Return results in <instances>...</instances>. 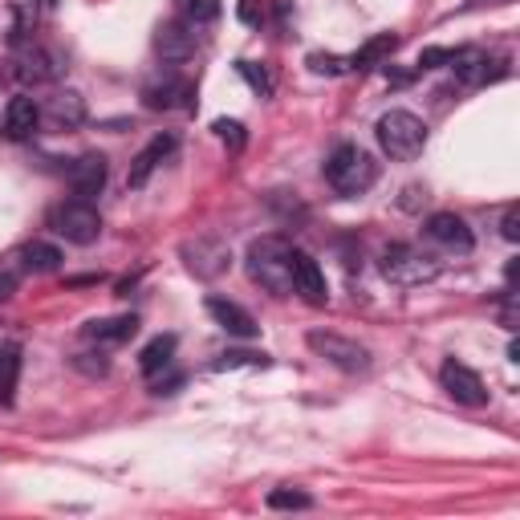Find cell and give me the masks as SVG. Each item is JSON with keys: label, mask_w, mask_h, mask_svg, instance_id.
<instances>
[{"label": "cell", "mask_w": 520, "mask_h": 520, "mask_svg": "<svg viewBox=\"0 0 520 520\" xmlns=\"http://www.w3.org/2000/svg\"><path fill=\"white\" fill-rule=\"evenodd\" d=\"M244 269L248 277L269 289L273 297H293V244L285 236H260L248 244V256H244Z\"/></svg>", "instance_id": "cell-1"}, {"label": "cell", "mask_w": 520, "mask_h": 520, "mask_svg": "<svg viewBox=\"0 0 520 520\" xmlns=\"http://www.w3.org/2000/svg\"><path fill=\"white\" fill-rule=\"evenodd\" d=\"M374 135H378V147L399 159V163H411L423 155L427 147V122L411 110H386L378 122H374Z\"/></svg>", "instance_id": "cell-2"}, {"label": "cell", "mask_w": 520, "mask_h": 520, "mask_svg": "<svg viewBox=\"0 0 520 520\" xmlns=\"http://www.w3.org/2000/svg\"><path fill=\"white\" fill-rule=\"evenodd\" d=\"M325 179H330V187L338 195H362L374 187L378 179V163L370 151L354 147V143H342L330 159H325Z\"/></svg>", "instance_id": "cell-3"}, {"label": "cell", "mask_w": 520, "mask_h": 520, "mask_svg": "<svg viewBox=\"0 0 520 520\" xmlns=\"http://www.w3.org/2000/svg\"><path fill=\"white\" fill-rule=\"evenodd\" d=\"M179 256H183V265L191 277H200V281H216L232 269V248L228 240L220 236H195V240H183L179 244Z\"/></svg>", "instance_id": "cell-4"}, {"label": "cell", "mask_w": 520, "mask_h": 520, "mask_svg": "<svg viewBox=\"0 0 520 520\" xmlns=\"http://www.w3.org/2000/svg\"><path fill=\"white\" fill-rule=\"evenodd\" d=\"M49 228H53L61 240H70V244L86 248V244H94V240L102 236V216L94 212V204L70 200V204L49 208Z\"/></svg>", "instance_id": "cell-5"}, {"label": "cell", "mask_w": 520, "mask_h": 520, "mask_svg": "<svg viewBox=\"0 0 520 520\" xmlns=\"http://www.w3.org/2000/svg\"><path fill=\"white\" fill-rule=\"evenodd\" d=\"M309 350L317 354V358H325L330 366H338V370H346V374H362L366 366H370V350L366 346H358L354 338H342V334H330V330H309Z\"/></svg>", "instance_id": "cell-6"}, {"label": "cell", "mask_w": 520, "mask_h": 520, "mask_svg": "<svg viewBox=\"0 0 520 520\" xmlns=\"http://www.w3.org/2000/svg\"><path fill=\"white\" fill-rule=\"evenodd\" d=\"M382 277L395 281V285H423V281L435 277V265H431V256H423L407 244H395L382 256Z\"/></svg>", "instance_id": "cell-7"}, {"label": "cell", "mask_w": 520, "mask_h": 520, "mask_svg": "<svg viewBox=\"0 0 520 520\" xmlns=\"http://www.w3.org/2000/svg\"><path fill=\"white\" fill-rule=\"evenodd\" d=\"M9 65H13V78L25 86H49L61 78V61L45 45H21Z\"/></svg>", "instance_id": "cell-8"}, {"label": "cell", "mask_w": 520, "mask_h": 520, "mask_svg": "<svg viewBox=\"0 0 520 520\" xmlns=\"http://www.w3.org/2000/svg\"><path fill=\"white\" fill-rule=\"evenodd\" d=\"M439 382H443L447 395H451L455 403H464V407H484V403H488V386H484V378H480L472 366L455 362V358L443 362Z\"/></svg>", "instance_id": "cell-9"}, {"label": "cell", "mask_w": 520, "mask_h": 520, "mask_svg": "<svg viewBox=\"0 0 520 520\" xmlns=\"http://www.w3.org/2000/svg\"><path fill=\"white\" fill-rule=\"evenodd\" d=\"M423 232H427V240H435L439 248H447V252H472V228L464 224V216H455V212H435V216H427V224H423Z\"/></svg>", "instance_id": "cell-10"}, {"label": "cell", "mask_w": 520, "mask_h": 520, "mask_svg": "<svg viewBox=\"0 0 520 520\" xmlns=\"http://www.w3.org/2000/svg\"><path fill=\"white\" fill-rule=\"evenodd\" d=\"M293 293H297L301 301H309V305H325V301H330V289H325L321 265H317L309 252H301V248H293Z\"/></svg>", "instance_id": "cell-11"}, {"label": "cell", "mask_w": 520, "mask_h": 520, "mask_svg": "<svg viewBox=\"0 0 520 520\" xmlns=\"http://www.w3.org/2000/svg\"><path fill=\"white\" fill-rule=\"evenodd\" d=\"M191 98H195V86L187 78H179V74H167V78L143 86V106L147 110H187Z\"/></svg>", "instance_id": "cell-12"}, {"label": "cell", "mask_w": 520, "mask_h": 520, "mask_svg": "<svg viewBox=\"0 0 520 520\" xmlns=\"http://www.w3.org/2000/svg\"><path fill=\"white\" fill-rule=\"evenodd\" d=\"M41 122H49L53 130H78L86 122V98L78 90H57L41 106Z\"/></svg>", "instance_id": "cell-13"}, {"label": "cell", "mask_w": 520, "mask_h": 520, "mask_svg": "<svg viewBox=\"0 0 520 520\" xmlns=\"http://www.w3.org/2000/svg\"><path fill=\"white\" fill-rule=\"evenodd\" d=\"M155 53H159L167 65L191 61V57H195V33H191V25H187V21H167V25H159V33H155Z\"/></svg>", "instance_id": "cell-14"}, {"label": "cell", "mask_w": 520, "mask_h": 520, "mask_svg": "<svg viewBox=\"0 0 520 520\" xmlns=\"http://www.w3.org/2000/svg\"><path fill=\"white\" fill-rule=\"evenodd\" d=\"M175 147H179L175 135H155V139L135 155V163H130V171H126V187H147V179L155 175V167H159L163 159H171Z\"/></svg>", "instance_id": "cell-15"}, {"label": "cell", "mask_w": 520, "mask_h": 520, "mask_svg": "<svg viewBox=\"0 0 520 520\" xmlns=\"http://www.w3.org/2000/svg\"><path fill=\"white\" fill-rule=\"evenodd\" d=\"M102 187H106V155H98V151H90V155H82L74 167H70V191H74V200H94V195H102Z\"/></svg>", "instance_id": "cell-16"}, {"label": "cell", "mask_w": 520, "mask_h": 520, "mask_svg": "<svg viewBox=\"0 0 520 520\" xmlns=\"http://www.w3.org/2000/svg\"><path fill=\"white\" fill-rule=\"evenodd\" d=\"M208 313L216 317V325L220 330H228L232 338H256L260 334V325H256V317L244 309V305H236V301H228V297H208Z\"/></svg>", "instance_id": "cell-17"}, {"label": "cell", "mask_w": 520, "mask_h": 520, "mask_svg": "<svg viewBox=\"0 0 520 520\" xmlns=\"http://www.w3.org/2000/svg\"><path fill=\"white\" fill-rule=\"evenodd\" d=\"M86 342H94V346H122V342H130L139 334V317L135 313H118V317H98V321H90L86 325Z\"/></svg>", "instance_id": "cell-18"}, {"label": "cell", "mask_w": 520, "mask_h": 520, "mask_svg": "<svg viewBox=\"0 0 520 520\" xmlns=\"http://www.w3.org/2000/svg\"><path fill=\"white\" fill-rule=\"evenodd\" d=\"M41 126V106L33 102V98H13L9 106H5V135L13 139V143H25V139H33V130Z\"/></svg>", "instance_id": "cell-19"}, {"label": "cell", "mask_w": 520, "mask_h": 520, "mask_svg": "<svg viewBox=\"0 0 520 520\" xmlns=\"http://www.w3.org/2000/svg\"><path fill=\"white\" fill-rule=\"evenodd\" d=\"M399 49V33H374L370 41H362V49L354 53V57H346L350 61V70H374V65H382V61H390V53Z\"/></svg>", "instance_id": "cell-20"}, {"label": "cell", "mask_w": 520, "mask_h": 520, "mask_svg": "<svg viewBox=\"0 0 520 520\" xmlns=\"http://www.w3.org/2000/svg\"><path fill=\"white\" fill-rule=\"evenodd\" d=\"M488 57H476V53H464L460 61H455V70H460V82L464 86H488V82H496V78H504L508 74V65L504 61H496V70H488Z\"/></svg>", "instance_id": "cell-21"}, {"label": "cell", "mask_w": 520, "mask_h": 520, "mask_svg": "<svg viewBox=\"0 0 520 520\" xmlns=\"http://www.w3.org/2000/svg\"><path fill=\"white\" fill-rule=\"evenodd\" d=\"M171 354H175V334H159V338H151V342L143 346V354H139V370H143L147 378H155L159 370L171 366Z\"/></svg>", "instance_id": "cell-22"}, {"label": "cell", "mask_w": 520, "mask_h": 520, "mask_svg": "<svg viewBox=\"0 0 520 520\" xmlns=\"http://www.w3.org/2000/svg\"><path fill=\"white\" fill-rule=\"evenodd\" d=\"M17 382H21V350L5 346V350H0V407H13Z\"/></svg>", "instance_id": "cell-23"}, {"label": "cell", "mask_w": 520, "mask_h": 520, "mask_svg": "<svg viewBox=\"0 0 520 520\" xmlns=\"http://www.w3.org/2000/svg\"><path fill=\"white\" fill-rule=\"evenodd\" d=\"M21 269L25 273H57L61 269V252L45 240H33L21 248Z\"/></svg>", "instance_id": "cell-24"}, {"label": "cell", "mask_w": 520, "mask_h": 520, "mask_svg": "<svg viewBox=\"0 0 520 520\" xmlns=\"http://www.w3.org/2000/svg\"><path fill=\"white\" fill-rule=\"evenodd\" d=\"M175 9L187 25H208L220 17V0H175Z\"/></svg>", "instance_id": "cell-25"}, {"label": "cell", "mask_w": 520, "mask_h": 520, "mask_svg": "<svg viewBox=\"0 0 520 520\" xmlns=\"http://www.w3.org/2000/svg\"><path fill=\"white\" fill-rule=\"evenodd\" d=\"M236 366H252V370H269L273 358L269 354H256V350H228L216 358V370H236Z\"/></svg>", "instance_id": "cell-26"}, {"label": "cell", "mask_w": 520, "mask_h": 520, "mask_svg": "<svg viewBox=\"0 0 520 520\" xmlns=\"http://www.w3.org/2000/svg\"><path fill=\"white\" fill-rule=\"evenodd\" d=\"M464 57V49H447V45H431L419 53V70H439V65H455Z\"/></svg>", "instance_id": "cell-27"}, {"label": "cell", "mask_w": 520, "mask_h": 520, "mask_svg": "<svg viewBox=\"0 0 520 520\" xmlns=\"http://www.w3.org/2000/svg\"><path fill=\"white\" fill-rule=\"evenodd\" d=\"M236 70H240V78H244L260 98H269V94H273V82H269V74L260 70V65H252V61H236Z\"/></svg>", "instance_id": "cell-28"}, {"label": "cell", "mask_w": 520, "mask_h": 520, "mask_svg": "<svg viewBox=\"0 0 520 520\" xmlns=\"http://www.w3.org/2000/svg\"><path fill=\"white\" fill-rule=\"evenodd\" d=\"M212 130H216L220 143H228V151H240V147H244V126H240L236 118H216Z\"/></svg>", "instance_id": "cell-29"}, {"label": "cell", "mask_w": 520, "mask_h": 520, "mask_svg": "<svg viewBox=\"0 0 520 520\" xmlns=\"http://www.w3.org/2000/svg\"><path fill=\"white\" fill-rule=\"evenodd\" d=\"M309 70L313 74H342V70H350V61L338 53H309Z\"/></svg>", "instance_id": "cell-30"}, {"label": "cell", "mask_w": 520, "mask_h": 520, "mask_svg": "<svg viewBox=\"0 0 520 520\" xmlns=\"http://www.w3.org/2000/svg\"><path fill=\"white\" fill-rule=\"evenodd\" d=\"M269 508H313V496H305V492H289V488H277V492H269Z\"/></svg>", "instance_id": "cell-31"}, {"label": "cell", "mask_w": 520, "mask_h": 520, "mask_svg": "<svg viewBox=\"0 0 520 520\" xmlns=\"http://www.w3.org/2000/svg\"><path fill=\"white\" fill-rule=\"evenodd\" d=\"M504 240H508V244H516V240H520V212H516V208H508V212H504Z\"/></svg>", "instance_id": "cell-32"}, {"label": "cell", "mask_w": 520, "mask_h": 520, "mask_svg": "<svg viewBox=\"0 0 520 520\" xmlns=\"http://www.w3.org/2000/svg\"><path fill=\"white\" fill-rule=\"evenodd\" d=\"M240 21H244V25H260V13H256V0H240Z\"/></svg>", "instance_id": "cell-33"}, {"label": "cell", "mask_w": 520, "mask_h": 520, "mask_svg": "<svg viewBox=\"0 0 520 520\" xmlns=\"http://www.w3.org/2000/svg\"><path fill=\"white\" fill-rule=\"evenodd\" d=\"M37 5H41V9H53V5H57V0H37Z\"/></svg>", "instance_id": "cell-34"}, {"label": "cell", "mask_w": 520, "mask_h": 520, "mask_svg": "<svg viewBox=\"0 0 520 520\" xmlns=\"http://www.w3.org/2000/svg\"><path fill=\"white\" fill-rule=\"evenodd\" d=\"M476 5H480V0H476ZM492 5H508V0H492Z\"/></svg>", "instance_id": "cell-35"}]
</instances>
